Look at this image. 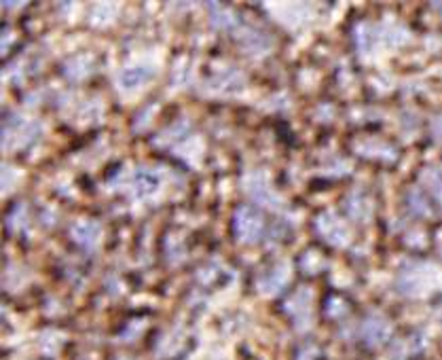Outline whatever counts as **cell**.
<instances>
[{"mask_svg": "<svg viewBox=\"0 0 442 360\" xmlns=\"http://www.w3.org/2000/svg\"><path fill=\"white\" fill-rule=\"evenodd\" d=\"M235 229H237V238L244 242H256L263 234V218L258 212L252 208H242L235 218Z\"/></svg>", "mask_w": 442, "mask_h": 360, "instance_id": "cell-1", "label": "cell"}, {"mask_svg": "<svg viewBox=\"0 0 442 360\" xmlns=\"http://www.w3.org/2000/svg\"><path fill=\"white\" fill-rule=\"evenodd\" d=\"M318 229H320V234L324 236V240L334 244V246H343L347 242V238H349L347 227L343 225V221L332 216V214H324L318 221Z\"/></svg>", "mask_w": 442, "mask_h": 360, "instance_id": "cell-2", "label": "cell"}, {"mask_svg": "<svg viewBox=\"0 0 442 360\" xmlns=\"http://www.w3.org/2000/svg\"><path fill=\"white\" fill-rule=\"evenodd\" d=\"M362 337L369 346H381L389 337V324L381 316H371L362 324Z\"/></svg>", "mask_w": 442, "mask_h": 360, "instance_id": "cell-3", "label": "cell"}, {"mask_svg": "<svg viewBox=\"0 0 442 360\" xmlns=\"http://www.w3.org/2000/svg\"><path fill=\"white\" fill-rule=\"evenodd\" d=\"M72 238L79 242V244H83V246H95L97 244V240H100V229H97V225L95 223H79L74 227V231H72Z\"/></svg>", "mask_w": 442, "mask_h": 360, "instance_id": "cell-4", "label": "cell"}, {"mask_svg": "<svg viewBox=\"0 0 442 360\" xmlns=\"http://www.w3.org/2000/svg\"><path fill=\"white\" fill-rule=\"evenodd\" d=\"M347 212L356 221H367L371 214V201L367 197H362L360 193H356L347 199Z\"/></svg>", "mask_w": 442, "mask_h": 360, "instance_id": "cell-5", "label": "cell"}, {"mask_svg": "<svg viewBox=\"0 0 442 360\" xmlns=\"http://www.w3.org/2000/svg\"><path fill=\"white\" fill-rule=\"evenodd\" d=\"M408 205H410V210H412V212H417V214H428V212H430L428 201L421 197V193H419V191H412V193H410V201H408Z\"/></svg>", "mask_w": 442, "mask_h": 360, "instance_id": "cell-6", "label": "cell"}, {"mask_svg": "<svg viewBox=\"0 0 442 360\" xmlns=\"http://www.w3.org/2000/svg\"><path fill=\"white\" fill-rule=\"evenodd\" d=\"M432 132H434V138L442 142V115L432 123Z\"/></svg>", "mask_w": 442, "mask_h": 360, "instance_id": "cell-7", "label": "cell"}, {"mask_svg": "<svg viewBox=\"0 0 442 360\" xmlns=\"http://www.w3.org/2000/svg\"><path fill=\"white\" fill-rule=\"evenodd\" d=\"M438 9H440V11H442V5H438Z\"/></svg>", "mask_w": 442, "mask_h": 360, "instance_id": "cell-8", "label": "cell"}]
</instances>
